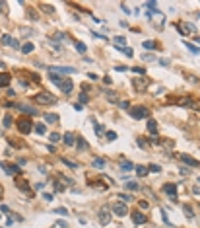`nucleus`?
I'll list each match as a JSON object with an SVG mask.
<instances>
[{"mask_svg":"<svg viewBox=\"0 0 200 228\" xmlns=\"http://www.w3.org/2000/svg\"><path fill=\"white\" fill-rule=\"evenodd\" d=\"M146 6H148V8H150V10H152V12H153V10H155V8H158V2H148V4H146Z\"/></svg>","mask_w":200,"mask_h":228,"instance_id":"45","label":"nucleus"},{"mask_svg":"<svg viewBox=\"0 0 200 228\" xmlns=\"http://www.w3.org/2000/svg\"><path fill=\"white\" fill-rule=\"evenodd\" d=\"M43 8H45L47 12H51V14H53V12H55V10H53V6H49V4H43Z\"/></svg>","mask_w":200,"mask_h":228,"instance_id":"51","label":"nucleus"},{"mask_svg":"<svg viewBox=\"0 0 200 228\" xmlns=\"http://www.w3.org/2000/svg\"><path fill=\"white\" fill-rule=\"evenodd\" d=\"M113 212L117 216H124L128 212V209H127V205H124V203H115L113 205Z\"/></svg>","mask_w":200,"mask_h":228,"instance_id":"11","label":"nucleus"},{"mask_svg":"<svg viewBox=\"0 0 200 228\" xmlns=\"http://www.w3.org/2000/svg\"><path fill=\"white\" fill-rule=\"evenodd\" d=\"M148 131H150L152 135H155V133H158V123H155L153 119H148Z\"/></svg>","mask_w":200,"mask_h":228,"instance_id":"22","label":"nucleus"},{"mask_svg":"<svg viewBox=\"0 0 200 228\" xmlns=\"http://www.w3.org/2000/svg\"><path fill=\"white\" fill-rule=\"evenodd\" d=\"M121 170L122 172H130V170H134V164L128 160H121Z\"/></svg>","mask_w":200,"mask_h":228,"instance_id":"19","label":"nucleus"},{"mask_svg":"<svg viewBox=\"0 0 200 228\" xmlns=\"http://www.w3.org/2000/svg\"><path fill=\"white\" fill-rule=\"evenodd\" d=\"M198 16H200V14H198Z\"/></svg>","mask_w":200,"mask_h":228,"instance_id":"61","label":"nucleus"},{"mask_svg":"<svg viewBox=\"0 0 200 228\" xmlns=\"http://www.w3.org/2000/svg\"><path fill=\"white\" fill-rule=\"evenodd\" d=\"M136 142H138V146H140V148H146V146H148V142L144 141V138H140V137H138V141H136Z\"/></svg>","mask_w":200,"mask_h":228,"instance_id":"41","label":"nucleus"},{"mask_svg":"<svg viewBox=\"0 0 200 228\" xmlns=\"http://www.w3.org/2000/svg\"><path fill=\"white\" fill-rule=\"evenodd\" d=\"M33 100H35V104H39V105H53V104H56V98L53 94H49V92H39Z\"/></svg>","mask_w":200,"mask_h":228,"instance_id":"1","label":"nucleus"},{"mask_svg":"<svg viewBox=\"0 0 200 228\" xmlns=\"http://www.w3.org/2000/svg\"><path fill=\"white\" fill-rule=\"evenodd\" d=\"M144 49H148V51H153V49H159V45L155 41H144Z\"/></svg>","mask_w":200,"mask_h":228,"instance_id":"23","label":"nucleus"},{"mask_svg":"<svg viewBox=\"0 0 200 228\" xmlns=\"http://www.w3.org/2000/svg\"><path fill=\"white\" fill-rule=\"evenodd\" d=\"M58 88H60V92H62V94H66V95H68V94L72 92L74 84H72V80H70V78H64L62 82H60V86H58Z\"/></svg>","mask_w":200,"mask_h":228,"instance_id":"10","label":"nucleus"},{"mask_svg":"<svg viewBox=\"0 0 200 228\" xmlns=\"http://www.w3.org/2000/svg\"><path fill=\"white\" fill-rule=\"evenodd\" d=\"M148 172H152V174H159V172H161V166H159V164H150V166H148Z\"/></svg>","mask_w":200,"mask_h":228,"instance_id":"25","label":"nucleus"},{"mask_svg":"<svg viewBox=\"0 0 200 228\" xmlns=\"http://www.w3.org/2000/svg\"><path fill=\"white\" fill-rule=\"evenodd\" d=\"M105 138L113 142V141H117V133H115V131H107V133H105Z\"/></svg>","mask_w":200,"mask_h":228,"instance_id":"32","label":"nucleus"},{"mask_svg":"<svg viewBox=\"0 0 200 228\" xmlns=\"http://www.w3.org/2000/svg\"><path fill=\"white\" fill-rule=\"evenodd\" d=\"M2 121H4L2 125H4L6 129H8V127H12V121H14V119H12V115H4V119H2Z\"/></svg>","mask_w":200,"mask_h":228,"instance_id":"31","label":"nucleus"},{"mask_svg":"<svg viewBox=\"0 0 200 228\" xmlns=\"http://www.w3.org/2000/svg\"><path fill=\"white\" fill-rule=\"evenodd\" d=\"M43 119H45V123H58V121H60V117H58L56 113H45V115H43Z\"/></svg>","mask_w":200,"mask_h":228,"instance_id":"17","label":"nucleus"},{"mask_svg":"<svg viewBox=\"0 0 200 228\" xmlns=\"http://www.w3.org/2000/svg\"><path fill=\"white\" fill-rule=\"evenodd\" d=\"M0 168H4V172L8 175H20L21 174V170L16 164H4V162H0Z\"/></svg>","mask_w":200,"mask_h":228,"instance_id":"7","label":"nucleus"},{"mask_svg":"<svg viewBox=\"0 0 200 228\" xmlns=\"http://www.w3.org/2000/svg\"><path fill=\"white\" fill-rule=\"evenodd\" d=\"M93 127H95V133L101 137V135H103V125H99V123H95V121H93Z\"/></svg>","mask_w":200,"mask_h":228,"instance_id":"36","label":"nucleus"},{"mask_svg":"<svg viewBox=\"0 0 200 228\" xmlns=\"http://www.w3.org/2000/svg\"><path fill=\"white\" fill-rule=\"evenodd\" d=\"M163 191L171 197L173 201H177V185H175V183H167V185H163Z\"/></svg>","mask_w":200,"mask_h":228,"instance_id":"12","label":"nucleus"},{"mask_svg":"<svg viewBox=\"0 0 200 228\" xmlns=\"http://www.w3.org/2000/svg\"><path fill=\"white\" fill-rule=\"evenodd\" d=\"M192 193H194V195H200V187H192Z\"/></svg>","mask_w":200,"mask_h":228,"instance_id":"58","label":"nucleus"},{"mask_svg":"<svg viewBox=\"0 0 200 228\" xmlns=\"http://www.w3.org/2000/svg\"><path fill=\"white\" fill-rule=\"evenodd\" d=\"M122 51H124V55H127V57H132V49H128V47H124Z\"/></svg>","mask_w":200,"mask_h":228,"instance_id":"50","label":"nucleus"},{"mask_svg":"<svg viewBox=\"0 0 200 228\" xmlns=\"http://www.w3.org/2000/svg\"><path fill=\"white\" fill-rule=\"evenodd\" d=\"M91 164H93L95 168H103V166H105V160H101V158H95V160L91 162Z\"/></svg>","mask_w":200,"mask_h":228,"instance_id":"34","label":"nucleus"},{"mask_svg":"<svg viewBox=\"0 0 200 228\" xmlns=\"http://www.w3.org/2000/svg\"><path fill=\"white\" fill-rule=\"evenodd\" d=\"M62 141H64V144H66V146H74V144H76V141H78V138L74 137L72 133H66V135L62 137Z\"/></svg>","mask_w":200,"mask_h":228,"instance_id":"16","label":"nucleus"},{"mask_svg":"<svg viewBox=\"0 0 200 228\" xmlns=\"http://www.w3.org/2000/svg\"><path fill=\"white\" fill-rule=\"evenodd\" d=\"M76 49L80 51V53H86V51H87V47L84 45V43H82V41H78V43H76Z\"/></svg>","mask_w":200,"mask_h":228,"instance_id":"37","label":"nucleus"},{"mask_svg":"<svg viewBox=\"0 0 200 228\" xmlns=\"http://www.w3.org/2000/svg\"><path fill=\"white\" fill-rule=\"evenodd\" d=\"M181 160H183V164H187V166H190V168H198V166H200V162H198L196 158L189 156V154H181Z\"/></svg>","mask_w":200,"mask_h":228,"instance_id":"9","label":"nucleus"},{"mask_svg":"<svg viewBox=\"0 0 200 228\" xmlns=\"http://www.w3.org/2000/svg\"><path fill=\"white\" fill-rule=\"evenodd\" d=\"M109 222H111V211H109L107 207H101V209H99V224L107 226Z\"/></svg>","mask_w":200,"mask_h":228,"instance_id":"6","label":"nucleus"},{"mask_svg":"<svg viewBox=\"0 0 200 228\" xmlns=\"http://www.w3.org/2000/svg\"><path fill=\"white\" fill-rule=\"evenodd\" d=\"M184 212H187V216H189V218H194V212H192V209L189 207V205H184Z\"/></svg>","mask_w":200,"mask_h":228,"instance_id":"39","label":"nucleus"},{"mask_svg":"<svg viewBox=\"0 0 200 228\" xmlns=\"http://www.w3.org/2000/svg\"><path fill=\"white\" fill-rule=\"evenodd\" d=\"M0 43L2 45H6V47H14V49H20V43H18V39H14L12 35H2V39H0Z\"/></svg>","mask_w":200,"mask_h":228,"instance_id":"8","label":"nucleus"},{"mask_svg":"<svg viewBox=\"0 0 200 228\" xmlns=\"http://www.w3.org/2000/svg\"><path fill=\"white\" fill-rule=\"evenodd\" d=\"M136 170V174L140 175V178H144V175H148V168L146 166H138V168H134Z\"/></svg>","mask_w":200,"mask_h":228,"instance_id":"26","label":"nucleus"},{"mask_svg":"<svg viewBox=\"0 0 200 228\" xmlns=\"http://www.w3.org/2000/svg\"><path fill=\"white\" fill-rule=\"evenodd\" d=\"M16 125H18V131L21 135H29L33 131V121L29 119V117H20L16 121Z\"/></svg>","mask_w":200,"mask_h":228,"instance_id":"2","label":"nucleus"},{"mask_svg":"<svg viewBox=\"0 0 200 228\" xmlns=\"http://www.w3.org/2000/svg\"><path fill=\"white\" fill-rule=\"evenodd\" d=\"M12 82V76L8 72H0V88H8Z\"/></svg>","mask_w":200,"mask_h":228,"instance_id":"14","label":"nucleus"},{"mask_svg":"<svg viewBox=\"0 0 200 228\" xmlns=\"http://www.w3.org/2000/svg\"><path fill=\"white\" fill-rule=\"evenodd\" d=\"M33 49H35V45H33L31 41H27V43H24V45H21V53H24V55H29Z\"/></svg>","mask_w":200,"mask_h":228,"instance_id":"20","label":"nucleus"},{"mask_svg":"<svg viewBox=\"0 0 200 228\" xmlns=\"http://www.w3.org/2000/svg\"><path fill=\"white\" fill-rule=\"evenodd\" d=\"M55 212H56V215H64V216L68 215V211H66V209H62V207H60V209H55Z\"/></svg>","mask_w":200,"mask_h":228,"instance_id":"43","label":"nucleus"},{"mask_svg":"<svg viewBox=\"0 0 200 228\" xmlns=\"http://www.w3.org/2000/svg\"><path fill=\"white\" fill-rule=\"evenodd\" d=\"M198 183H200V178H198Z\"/></svg>","mask_w":200,"mask_h":228,"instance_id":"60","label":"nucleus"},{"mask_svg":"<svg viewBox=\"0 0 200 228\" xmlns=\"http://www.w3.org/2000/svg\"><path fill=\"white\" fill-rule=\"evenodd\" d=\"M16 109H20L21 113H29V115H37V109L35 107H27V105H21V104H16L14 105Z\"/></svg>","mask_w":200,"mask_h":228,"instance_id":"15","label":"nucleus"},{"mask_svg":"<svg viewBox=\"0 0 200 228\" xmlns=\"http://www.w3.org/2000/svg\"><path fill=\"white\" fill-rule=\"evenodd\" d=\"M132 220H134V224H144V222H148V216L144 215V212L134 211L132 212Z\"/></svg>","mask_w":200,"mask_h":228,"instance_id":"13","label":"nucleus"},{"mask_svg":"<svg viewBox=\"0 0 200 228\" xmlns=\"http://www.w3.org/2000/svg\"><path fill=\"white\" fill-rule=\"evenodd\" d=\"M78 150H87V142L84 141V138H78Z\"/></svg>","mask_w":200,"mask_h":228,"instance_id":"33","label":"nucleus"},{"mask_svg":"<svg viewBox=\"0 0 200 228\" xmlns=\"http://www.w3.org/2000/svg\"><path fill=\"white\" fill-rule=\"evenodd\" d=\"M87 78H90V80H97L99 76H97V74H93V72H90V74H87Z\"/></svg>","mask_w":200,"mask_h":228,"instance_id":"54","label":"nucleus"},{"mask_svg":"<svg viewBox=\"0 0 200 228\" xmlns=\"http://www.w3.org/2000/svg\"><path fill=\"white\" fill-rule=\"evenodd\" d=\"M118 105H121L122 109H128V107H130V101H127V100H124V101H118Z\"/></svg>","mask_w":200,"mask_h":228,"instance_id":"42","label":"nucleus"},{"mask_svg":"<svg viewBox=\"0 0 200 228\" xmlns=\"http://www.w3.org/2000/svg\"><path fill=\"white\" fill-rule=\"evenodd\" d=\"M158 61H159L161 67H169V61H167V58H158Z\"/></svg>","mask_w":200,"mask_h":228,"instance_id":"46","label":"nucleus"},{"mask_svg":"<svg viewBox=\"0 0 200 228\" xmlns=\"http://www.w3.org/2000/svg\"><path fill=\"white\" fill-rule=\"evenodd\" d=\"M80 101H82V104H86V101H87V95L82 92V94H80Z\"/></svg>","mask_w":200,"mask_h":228,"instance_id":"49","label":"nucleus"},{"mask_svg":"<svg viewBox=\"0 0 200 228\" xmlns=\"http://www.w3.org/2000/svg\"><path fill=\"white\" fill-rule=\"evenodd\" d=\"M179 172H181V175H189V174H190V170H189V168H181Z\"/></svg>","mask_w":200,"mask_h":228,"instance_id":"48","label":"nucleus"},{"mask_svg":"<svg viewBox=\"0 0 200 228\" xmlns=\"http://www.w3.org/2000/svg\"><path fill=\"white\" fill-rule=\"evenodd\" d=\"M124 187H127L128 191H136V189H140V185H138L136 181H128V183H127V185H124Z\"/></svg>","mask_w":200,"mask_h":228,"instance_id":"30","label":"nucleus"},{"mask_svg":"<svg viewBox=\"0 0 200 228\" xmlns=\"http://www.w3.org/2000/svg\"><path fill=\"white\" fill-rule=\"evenodd\" d=\"M105 95H107V100L111 101V104H118V95H117V92L107 90V92H105Z\"/></svg>","mask_w":200,"mask_h":228,"instance_id":"18","label":"nucleus"},{"mask_svg":"<svg viewBox=\"0 0 200 228\" xmlns=\"http://www.w3.org/2000/svg\"><path fill=\"white\" fill-rule=\"evenodd\" d=\"M43 197H45V201H51V199H53V195H51V193H45Z\"/></svg>","mask_w":200,"mask_h":228,"instance_id":"57","label":"nucleus"},{"mask_svg":"<svg viewBox=\"0 0 200 228\" xmlns=\"http://www.w3.org/2000/svg\"><path fill=\"white\" fill-rule=\"evenodd\" d=\"M16 183H18V187H20L21 191H27V189H29V187H27V183L21 179V178H16Z\"/></svg>","mask_w":200,"mask_h":228,"instance_id":"27","label":"nucleus"},{"mask_svg":"<svg viewBox=\"0 0 200 228\" xmlns=\"http://www.w3.org/2000/svg\"><path fill=\"white\" fill-rule=\"evenodd\" d=\"M74 109H76V111H82L84 105H82V104H74Z\"/></svg>","mask_w":200,"mask_h":228,"instance_id":"52","label":"nucleus"},{"mask_svg":"<svg viewBox=\"0 0 200 228\" xmlns=\"http://www.w3.org/2000/svg\"><path fill=\"white\" fill-rule=\"evenodd\" d=\"M184 45H187V49H189V51H192V53H200V49H198V47H194L192 43H184Z\"/></svg>","mask_w":200,"mask_h":228,"instance_id":"40","label":"nucleus"},{"mask_svg":"<svg viewBox=\"0 0 200 228\" xmlns=\"http://www.w3.org/2000/svg\"><path fill=\"white\" fill-rule=\"evenodd\" d=\"M142 58H144V61H148V63H150V61H158V58H155V55H150V53L142 55Z\"/></svg>","mask_w":200,"mask_h":228,"instance_id":"38","label":"nucleus"},{"mask_svg":"<svg viewBox=\"0 0 200 228\" xmlns=\"http://www.w3.org/2000/svg\"><path fill=\"white\" fill-rule=\"evenodd\" d=\"M115 70H118V72H127V70H128V68H127V67H117V68H115Z\"/></svg>","mask_w":200,"mask_h":228,"instance_id":"55","label":"nucleus"},{"mask_svg":"<svg viewBox=\"0 0 200 228\" xmlns=\"http://www.w3.org/2000/svg\"><path fill=\"white\" fill-rule=\"evenodd\" d=\"M113 41L117 43V45H115L117 49H124V43H127V39H124V37H122V35H117V37H115Z\"/></svg>","mask_w":200,"mask_h":228,"instance_id":"21","label":"nucleus"},{"mask_svg":"<svg viewBox=\"0 0 200 228\" xmlns=\"http://www.w3.org/2000/svg\"><path fill=\"white\" fill-rule=\"evenodd\" d=\"M0 195H2V187H0Z\"/></svg>","mask_w":200,"mask_h":228,"instance_id":"59","label":"nucleus"},{"mask_svg":"<svg viewBox=\"0 0 200 228\" xmlns=\"http://www.w3.org/2000/svg\"><path fill=\"white\" fill-rule=\"evenodd\" d=\"M60 162H62V164H66L68 168H72V170H76V168H78L76 162H72V160H68V158H60Z\"/></svg>","mask_w":200,"mask_h":228,"instance_id":"24","label":"nucleus"},{"mask_svg":"<svg viewBox=\"0 0 200 228\" xmlns=\"http://www.w3.org/2000/svg\"><path fill=\"white\" fill-rule=\"evenodd\" d=\"M43 187H45V185H43V183H35V189H37V191H41Z\"/></svg>","mask_w":200,"mask_h":228,"instance_id":"56","label":"nucleus"},{"mask_svg":"<svg viewBox=\"0 0 200 228\" xmlns=\"http://www.w3.org/2000/svg\"><path fill=\"white\" fill-rule=\"evenodd\" d=\"M64 37H66V35H64V33H55V39H60V41H62Z\"/></svg>","mask_w":200,"mask_h":228,"instance_id":"53","label":"nucleus"},{"mask_svg":"<svg viewBox=\"0 0 200 228\" xmlns=\"http://www.w3.org/2000/svg\"><path fill=\"white\" fill-rule=\"evenodd\" d=\"M49 72L51 74H72L76 72L74 67H49Z\"/></svg>","mask_w":200,"mask_h":228,"instance_id":"5","label":"nucleus"},{"mask_svg":"<svg viewBox=\"0 0 200 228\" xmlns=\"http://www.w3.org/2000/svg\"><path fill=\"white\" fill-rule=\"evenodd\" d=\"M132 86H134L138 92H146V88L150 86V78L148 76H138V78L132 80Z\"/></svg>","mask_w":200,"mask_h":228,"instance_id":"3","label":"nucleus"},{"mask_svg":"<svg viewBox=\"0 0 200 228\" xmlns=\"http://www.w3.org/2000/svg\"><path fill=\"white\" fill-rule=\"evenodd\" d=\"M45 131H47V127L43 123H39V125H35V133L37 135H45Z\"/></svg>","mask_w":200,"mask_h":228,"instance_id":"29","label":"nucleus"},{"mask_svg":"<svg viewBox=\"0 0 200 228\" xmlns=\"http://www.w3.org/2000/svg\"><path fill=\"white\" fill-rule=\"evenodd\" d=\"M121 199H122V201H132V195H128V193H121Z\"/></svg>","mask_w":200,"mask_h":228,"instance_id":"44","label":"nucleus"},{"mask_svg":"<svg viewBox=\"0 0 200 228\" xmlns=\"http://www.w3.org/2000/svg\"><path fill=\"white\" fill-rule=\"evenodd\" d=\"M130 115L134 117V119H146V117H150V111H148V107L138 105V107H132L130 109Z\"/></svg>","mask_w":200,"mask_h":228,"instance_id":"4","label":"nucleus"},{"mask_svg":"<svg viewBox=\"0 0 200 228\" xmlns=\"http://www.w3.org/2000/svg\"><path fill=\"white\" fill-rule=\"evenodd\" d=\"M49 78H51V82H55L56 86H60V82L64 80V78H58V74H51V72H49Z\"/></svg>","mask_w":200,"mask_h":228,"instance_id":"28","label":"nucleus"},{"mask_svg":"<svg viewBox=\"0 0 200 228\" xmlns=\"http://www.w3.org/2000/svg\"><path fill=\"white\" fill-rule=\"evenodd\" d=\"M60 138H62V137H60V135H58V133H51V137H49V141H51V142H58V141H60Z\"/></svg>","mask_w":200,"mask_h":228,"instance_id":"35","label":"nucleus"},{"mask_svg":"<svg viewBox=\"0 0 200 228\" xmlns=\"http://www.w3.org/2000/svg\"><path fill=\"white\" fill-rule=\"evenodd\" d=\"M132 70H134V72H136V74H142V76L146 74V72H144V68H138V67H134V68H132Z\"/></svg>","mask_w":200,"mask_h":228,"instance_id":"47","label":"nucleus"}]
</instances>
